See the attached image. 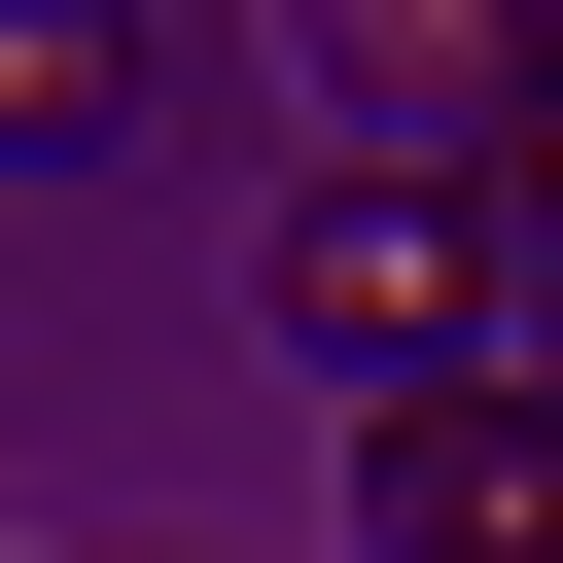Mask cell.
<instances>
[{
  "instance_id": "2",
  "label": "cell",
  "mask_w": 563,
  "mask_h": 563,
  "mask_svg": "<svg viewBox=\"0 0 563 563\" xmlns=\"http://www.w3.org/2000/svg\"><path fill=\"white\" fill-rule=\"evenodd\" d=\"M352 563H563V387H528V352H493V387H387Z\"/></svg>"
},
{
  "instance_id": "3",
  "label": "cell",
  "mask_w": 563,
  "mask_h": 563,
  "mask_svg": "<svg viewBox=\"0 0 563 563\" xmlns=\"http://www.w3.org/2000/svg\"><path fill=\"white\" fill-rule=\"evenodd\" d=\"M106 141H141V35L106 0H0V176H106Z\"/></svg>"
},
{
  "instance_id": "1",
  "label": "cell",
  "mask_w": 563,
  "mask_h": 563,
  "mask_svg": "<svg viewBox=\"0 0 563 563\" xmlns=\"http://www.w3.org/2000/svg\"><path fill=\"white\" fill-rule=\"evenodd\" d=\"M493 317H528V246H493L457 176H317V211H282V352H317V387H493Z\"/></svg>"
},
{
  "instance_id": "4",
  "label": "cell",
  "mask_w": 563,
  "mask_h": 563,
  "mask_svg": "<svg viewBox=\"0 0 563 563\" xmlns=\"http://www.w3.org/2000/svg\"><path fill=\"white\" fill-rule=\"evenodd\" d=\"M317 35H352L387 106H528V70H493V0H317Z\"/></svg>"
},
{
  "instance_id": "5",
  "label": "cell",
  "mask_w": 563,
  "mask_h": 563,
  "mask_svg": "<svg viewBox=\"0 0 563 563\" xmlns=\"http://www.w3.org/2000/svg\"><path fill=\"white\" fill-rule=\"evenodd\" d=\"M528 387H563V246H528Z\"/></svg>"
}]
</instances>
